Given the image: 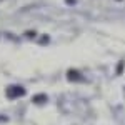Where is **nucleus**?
I'll return each instance as SVG.
<instances>
[{
	"instance_id": "obj_3",
	"label": "nucleus",
	"mask_w": 125,
	"mask_h": 125,
	"mask_svg": "<svg viewBox=\"0 0 125 125\" xmlns=\"http://www.w3.org/2000/svg\"><path fill=\"white\" fill-rule=\"evenodd\" d=\"M33 102H37V104L47 102V97H45V95H37V97H33Z\"/></svg>"
},
{
	"instance_id": "obj_1",
	"label": "nucleus",
	"mask_w": 125,
	"mask_h": 125,
	"mask_svg": "<svg viewBox=\"0 0 125 125\" xmlns=\"http://www.w3.org/2000/svg\"><path fill=\"white\" fill-rule=\"evenodd\" d=\"M22 95H25V88L23 87L12 85L7 88V97L9 98H17V97H22Z\"/></svg>"
},
{
	"instance_id": "obj_2",
	"label": "nucleus",
	"mask_w": 125,
	"mask_h": 125,
	"mask_svg": "<svg viewBox=\"0 0 125 125\" xmlns=\"http://www.w3.org/2000/svg\"><path fill=\"white\" fill-rule=\"evenodd\" d=\"M78 75H80L78 72H73V70H70V72H68V80H83V78L78 77Z\"/></svg>"
},
{
	"instance_id": "obj_4",
	"label": "nucleus",
	"mask_w": 125,
	"mask_h": 125,
	"mask_svg": "<svg viewBox=\"0 0 125 125\" xmlns=\"http://www.w3.org/2000/svg\"><path fill=\"white\" fill-rule=\"evenodd\" d=\"M67 3H75V0H67Z\"/></svg>"
},
{
	"instance_id": "obj_5",
	"label": "nucleus",
	"mask_w": 125,
	"mask_h": 125,
	"mask_svg": "<svg viewBox=\"0 0 125 125\" xmlns=\"http://www.w3.org/2000/svg\"><path fill=\"white\" fill-rule=\"evenodd\" d=\"M0 2H2V0H0Z\"/></svg>"
}]
</instances>
